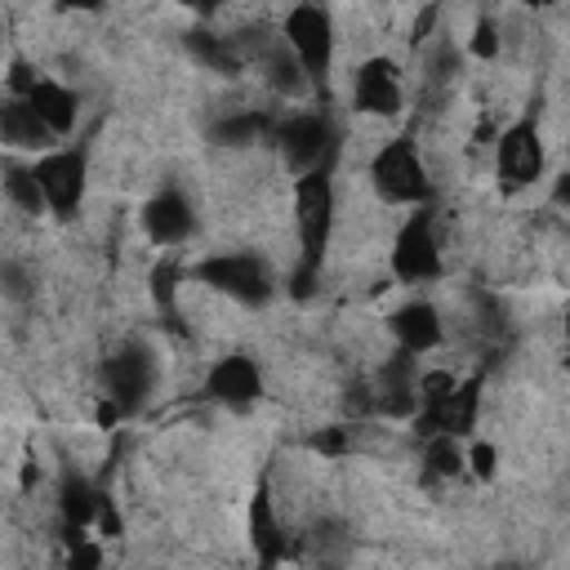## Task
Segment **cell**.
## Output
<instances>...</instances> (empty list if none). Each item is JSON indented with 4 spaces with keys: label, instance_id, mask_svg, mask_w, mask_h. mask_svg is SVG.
I'll return each mask as SVG.
<instances>
[{
    "label": "cell",
    "instance_id": "24",
    "mask_svg": "<svg viewBox=\"0 0 570 570\" xmlns=\"http://www.w3.org/2000/svg\"><path fill=\"white\" fill-rule=\"evenodd\" d=\"M352 445V428H321L316 436H312V450H321V454H343Z\"/></svg>",
    "mask_w": 570,
    "mask_h": 570
},
{
    "label": "cell",
    "instance_id": "26",
    "mask_svg": "<svg viewBox=\"0 0 570 570\" xmlns=\"http://www.w3.org/2000/svg\"><path fill=\"white\" fill-rule=\"evenodd\" d=\"M67 561H71V570H89V566L102 561V552H98V543H85L80 539V543H71V557Z\"/></svg>",
    "mask_w": 570,
    "mask_h": 570
},
{
    "label": "cell",
    "instance_id": "11",
    "mask_svg": "<svg viewBox=\"0 0 570 570\" xmlns=\"http://www.w3.org/2000/svg\"><path fill=\"white\" fill-rule=\"evenodd\" d=\"M205 396L218 401V405H232V410L254 405V401L263 396V370H258V361H254L249 352H227L223 361L209 365V374H205Z\"/></svg>",
    "mask_w": 570,
    "mask_h": 570
},
{
    "label": "cell",
    "instance_id": "13",
    "mask_svg": "<svg viewBox=\"0 0 570 570\" xmlns=\"http://www.w3.org/2000/svg\"><path fill=\"white\" fill-rule=\"evenodd\" d=\"M387 325H392L396 347H405L414 356H428V352H436L445 343V321H441V312L428 298H414V303L396 307Z\"/></svg>",
    "mask_w": 570,
    "mask_h": 570
},
{
    "label": "cell",
    "instance_id": "27",
    "mask_svg": "<svg viewBox=\"0 0 570 570\" xmlns=\"http://www.w3.org/2000/svg\"><path fill=\"white\" fill-rule=\"evenodd\" d=\"M4 294H9V298H22V294H27V276H22V267H18L13 258L4 263Z\"/></svg>",
    "mask_w": 570,
    "mask_h": 570
},
{
    "label": "cell",
    "instance_id": "14",
    "mask_svg": "<svg viewBox=\"0 0 570 570\" xmlns=\"http://www.w3.org/2000/svg\"><path fill=\"white\" fill-rule=\"evenodd\" d=\"M31 107H36V116L53 129V138H67L71 129H76V120H80V94L71 89V85H62V80H53V76H36V85L22 94Z\"/></svg>",
    "mask_w": 570,
    "mask_h": 570
},
{
    "label": "cell",
    "instance_id": "12",
    "mask_svg": "<svg viewBox=\"0 0 570 570\" xmlns=\"http://www.w3.org/2000/svg\"><path fill=\"white\" fill-rule=\"evenodd\" d=\"M142 232H147L156 245H165V249L191 240V232H196V209H191L187 191L160 187L156 196H147V205H142Z\"/></svg>",
    "mask_w": 570,
    "mask_h": 570
},
{
    "label": "cell",
    "instance_id": "25",
    "mask_svg": "<svg viewBox=\"0 0 570 570\" xmlns=\"http://www.w3.org/2000/svg\"><path fill=\"white\" fill-rule=\"evenodd\" d=\"M98 534L102 539H120L125 534V521H120V512H116V503H111V494H102V503H98Z\"/></svg>",
    "mask_w": 570,
    "mask_h": 570
},
{
    "label": "cell",
    "instance_id": "17",
    "mask_svg": "<svg viewBox=\"0 0 570 570\" xmlns=\"http://www.w3.org/2000/svg\"><path fill=\"white\" fill-rule=\"evenodd\" d=\"M258 71H263V80H267V89L272 94H285V98H294V94H303L312 80H307V71H303V62H298V53L285 45V36H276L258 58Z\"/></svg>",
    "mask_w": 570,
    "mask_h": 570
},
{
    "label": "cell",
    "instance_id": "21",
    "mask_svg": "<svg viewBox=\"0 0 570 570\" xmlns=\"http://www.w3.org/2000/svg\"><path fill=\"white\" fill-rule=\"evenodd\" d=\"M423 463H428V476H441V481H454V476H463V472H468L463 436H454V432H436V436H428Z\"/></svg>",
    "mask_w": 570,
    "mask_h": 570
},
{
    "label": "cell",
    "instance_id": "2",
    "mask_svg": "<svg viewBox=\"0 0 570 570\" xmlns=\"http://www.w3.org/2000/svg\"><path fill=\"white\" fill-rule=\"evenodd\" d=\"M370 187L383 205H428L432 200V178L410 138H387L370 156Z\"/></svg>",
    "mask_w": 570,
    "mask_h": 570
},
{
    "label": "cell",
    "instance_id": "3",
    "mask_svg": "<svg viewBox=\"0 0 570 570\" xmlns=\"http://www.w3.org/2000/svg\"><path fill=\"white\" fill-rule=\"evenodd\" d=\"M281 36L298 53L307 80L321 89L330 80V67H334V13H330V4L325 0H298L285 13Z\"/></svg>",
    "mask_w": 570,
    "mask_h": 570
},
{
    "label": "cell",
    "instance_id": "8",
    "mask_svg": "<svg viewBox=\"0 0 570 570\" xmlns=\"http://www.w3.org/2000/svg\"><path fill=\"white\" fill-rule=\"evenodd\" d=\"M102 387L120 405V414H138L156 387V356L142 343H129L102 361Z\"/></svg>",
    "mask_w": 570,
    "mask_h": 570
},
{
    "label": "cell",
    "instance_id": "32",
    "mask_svg": "<svg viewBox=\"0 0 570 570\" xmlns=\"http://www.w3.org/2000/svg\"><path fill=\"white\" fill-rule=\"evenodd\" d=\"M566 338H570V307H566Z\"/></svg>",
    "mask_w": 570,
    "mask_h": 570
},
{
    "label": "cell",
    "instance_id": "31",
    "mask_svg": "<svg viewBox=\"0 0 570 570\" xmlns=\"http://www.w3.org/2000/svg\"><path fill=\"white\" fill-rule=\"evenodd\" d=\"M521 4H530V9H548V4H557V0H521Z\"/></svg>",
    "mask_w": 570,
    "mask_h": 570
},
{
    "label": "cell",
    "instance_id": "16",
    "mask_svg": "<svg viewBox=\"0 0 570 570\" xmlns=\"http://www.w3.org/2000/svg\"><path fill=\"white\" fill-rule=\"evenodd\" d=\"M249 543H254V552H258L263 566L285 561V525L276 521L267 481H258V490H254V499H249Z\"/></svg>",
    "mask_w": 570,
    "mask_h": 570
},
{
    "label": "cell",
    "instance_id": "7",
    "mask_svg": "<svg viewBox=\"0 0 570 570\" xmlns=\"http://www.w3.org/2000/svg\"><path fill=\"white\" fill-rule=\"evenodd\" d=\"M40 187H45V200H49V214L58 218H71L85 200V187H89V147L76 142V147H49L40 160H31Z\"/></svg>",
    "mask_w": 570,
    "mask_h": 570
},
{
    "label": "cell",
    "instance_id": "15",
    "mask_svg": "<svg viewBox=\"0 0 570 570\" xmlns=\"http://www.w3.org/2000/svg\"><path fill=\"white\" fill-rule=\"evenodd\" d=\"M0 134H4V142L13 151H49L58 142L53 129L36 116V107L27 98H18V94H9V102L0 107Z\"/></svg>",
    "mask_w": 570,
    "mask_h": 570
},
{
    "label": "cell",
    "instance_id": "19",
    "mask_svg": "<svg viewBox=\"0 0 570 570\" xmlns=\"http://www.w3.org/2000/svg\"><path fill=\"white\" fill-rule=\"evenodd\" d=\"M267 129H276V125H272V116H263V111H227V116L214 120V142L236 151V147H254Z\"/></svg>",
    "mask_w": 570,
    "mask_h": 570
},
{
    "label": "cell",
    "instance_id": "28",
    "mask_svg": "<svg viewBox=\"0 0 570 570\" xmlns=\"http://www.w3.org/2000/svg\"><path fill=\"white\" fill-rule=\"evenodd\" d=\"M552 200H557L561 209H570V169L557 174V183H552Z\"/></svg>",
    "mask_w": 570,
    "mask_h": 570
},
{
    "label": "cell",
    "instance_id": "6",
    "mask_svg": "<svg viewBox=\"0 0 570 570\" xmlns=\"http://www.w3.org/2000/svg\"><path fill=\"white\" fill-rule=\"evenodd\" d=\"M272 134H276V147H281V156H285V165L294 174L321 169L338 151V129H334V120L325 111H294Z\"/></svg>",
    "mask_w": 570,
    "mask_h": 570
},
{
    "label": "cell",
    "instance_id": "22",
    "mask_svg": "<svg viewBox=\"0 0 570 570\" xmlns=\"http://www.w3.org/2000/svg\"><path fill=\"white\" fill-rule=\"evenodd\" d=\"M499 22L494 18H481L476 27H472V40H468V53L472 58H481V62H494L499 58Z\"/></svg>",
    "mask_w": 570,
    "mask_h": 570
},
{
    "label": "cell",
    "instance_id": "10",
    "mask_svg": "<svg viewBox=\"0 0 570 570\" xmlns=\"http://www.w3.org/2000/svg\"><path fill=\"white\" fill-rule=\"evenodd\" d=\"M401 102H405V94H401V71H396V62H392L387 53H374V58H365V62L352 71V107H356L361 116L387 120V116L401 111Z\"/></svg>",
    "mask_w": 570,
    "mask_h": 570
},
{
    "label": "cell",
    "instance_id": "4",
    "mask_svg": "<svg viewBox=\"0 0 570 570\" xmlns=\"http://www.w3.org/2000/svg\"><path fill=\"white\" fill-rule=\"evenodd\" d=\"M196 281L232 303H245V307H263L272 298V272L258 254L249 249H232V254H209L196 263Z\"/></svg>",
    "mask_w": 570,
    "mask_h": 570
},
{
    "label": "cell",
    "instance_id": "9",
    "mask_svg": "<svg viewBox=\"0 0 570 570\" xmlns=\"http://www.w3.org/2000/svg\"><path fill=\"white\" fill-rule=\"evenodd\" d=\"M494 174L508 191H521L530 183H539L543 174V142H539V125L525 116L517 125H508L499 134V147H494Z\"/></svg>",
    "mask_w": 570,
    "mask_h": 570
},
{
    "label": "cell",
    "instance_id": "23",
    "mask_svg": "<svg viewBox=\"0 0 570 570\" xmlns=\"http://www.w3.org/2000/svg\"><path fill=\"white\" fill-rule=\"evenodd\" d=\"M468 468H472L481 481H490V476L499 472V450H494L490 441H472V445H468Z\"/></svg>",
    "mask_w": 570,
    "mask_h": 570
},
{
    "label": "cell",
    "instance_id": "29",
    "mask_svg": "<svg viewBox=\"0 0 570 570\" xmlns=\"http://www.w3.org/2000/svg\"><path fill=\"white\" fill-rule=\"evenodd\" d=\"M183 9H191L196 18H214L223 9V0H183Z\"/></svg>",
    "mask_w": 570,
    "mask_h": 570
},
{
    "label": "cell",
    "instance_id": "20",
    "mask_svg": "<svg viewBox=\"0 0 570 570\" xmlns=\"http://www.w3.org/2000/svg\"><path fill=\"white\" fill-rule=\"evenodd\" d=\"M4 196H9V205L22 209V214H49L45 187H40V178H36L31 165H13V160L4 165Z\"/></svg>",
    "mask_w": 570,
    "mask_h": 570
},
{
    "label": "cell",
    "instance_id": "30",
    "mask_svg": "<svg viewBox=\"0 0 570 570\" xmlns=\"http://www.w3.org/2000/svg\"><path fill=\"white\" fill-rule=\"evenodd\" d=\"M62 9H76V13H94V9H102L107 0H58Z\"/></svg>",
    "mask_w": 570,
    "mask_h": 570
},
{
    "label": "cell",
    "instance_id": "18",
    "mask_svg": "<svg viewBox=\"0 0 570 570\" xmlns=\"http://www.w3.org/2000/svg\"><path fill=\"white\" fill-rule=\"evenodd\" d=\"M98 503H102V490L80 472V468H67L62 481H58V512L67 525H89L98 517Z\"/></svg>",
    "mask_w": 570,
    "mask_h": 570
},
{
    "label": "cell",
    "instance_id": "5",
    "mask_svg": "<svg viewBox=\"0 0 570 570\" xmlns=\"http://www.w3.org/2000/svg\"><path fill=\"white\" fill-rule=\"evenodd\" d=\"M387 263H392V276H396L401 285L441 281L445 263H441V240H436V223H432V209H428V205H414V214L396 227Z\"/></svg>",
    "mask_w": 570,
    "mask_h": 570
},
{
    "label": "cell",
    "instance_id": "1",
    "mask_svg": "<svg viewBox=\"0 0 570 570\" xmlns=\"http://www.w3.org/2000/svg\"><path fill=\"white\" fill-rule=\"evenodd\" d=\"M334 214H338V196H334V178L330 165L298 174L294 183V218H298V276L294 289L307 294L312 281L321 276L330 236H334Z\"/></svg>",
    "mask_w": 570,
    "mask_h": 570
}]
</instances>
